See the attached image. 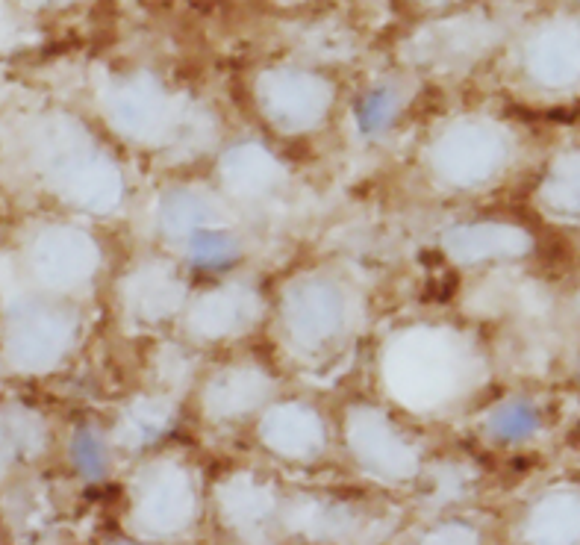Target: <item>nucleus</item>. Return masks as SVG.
<instances>
[{"mask_svg":"<svg viewBox=\"0 0 580 545\" xmlns=\"http://www.w3.org/2000/svg\"><path fill=\"white\" fill-rule=\"evenodd\" d=\"M539 428V416L528 404H510L492 419V431L501 439H525Z\"/></svg>","mask_w":580,"mask_h":545,"instance_id":"1","label":"nucleus"}]
</instances>
